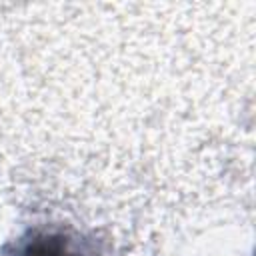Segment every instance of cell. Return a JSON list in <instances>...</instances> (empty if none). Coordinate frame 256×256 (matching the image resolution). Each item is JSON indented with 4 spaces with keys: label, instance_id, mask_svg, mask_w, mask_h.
<instances>
[{
    "label": "cell",
    "instance_id": "cell-1",
    "mask_svg": "<svg viewBox=\"0 0 256 256\" xmlns=\"http://www.w3.org/2000/svg\"><path fill=\"white\" fill-rule=\"evenodd\" d=\"M12 256H90L78 238L60 232H34L30 238L22 240Z\"/></svg>",
    "mask_w": 256,
    "mask_h": 256
}]
</instances>
